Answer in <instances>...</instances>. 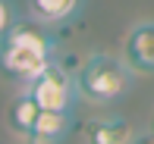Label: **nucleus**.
<instances>
[{"label": "nucleus", "instance_id": "1", "mask_svg": "<svg viewBox=\"0 0 154 144\" xmlns=\"http://www.w3.org/2000/svg\"><path fill=\"white\" fill-rule=\"evenodd\" d=\"M129 78L132 69L126 66V60L110 57V53H91L79 66V75L72 85L91 104H110V100L123 97V91L129 88Z\"/></svg>", "mask_w": 154, "mask_h": 144}, {"label": "nucleus", "instance_id": "6", "mask_svg": "<svg viewBox=\"0 0 154 144\" xmlns=\"http://www.w3.org/2000/svg\"><path fill=\"white\" fill-rule=\"evenodd\" d=\"M38 113H41L38 100H35L29 91H22V94H16V97H13L6 122H10V128L19 135V138H29V135H32V125H35V119H38Z\"/></svg>", "mask_w": 154, "mask_h": 144}, {"label": "nucleus", "instance_id": "2", "mask_svg": "<svg viewBox=\"0 0 154 144\" xmlns=\"http://www.w3.org/2000/svg\"><path fill=\"white\" fill-rule=\"evenodd\" d=\"M51 63V38L41 35L32 25H16L6 35V44L0 50V66L13 78L29 81Z\"/></svg>", "mask_w": 154, "mask_h": 144}, {"label": "nucleus", "instance_id": "7", "mask_svg": "<svg viewBox=\"0 0 154 144\" xmlns=\"http://www.w3.org/2000/svg\"><path fill=\"white\" fill-rule=\"evenodd\" d=\"M69 128V116L66 110H41L38 119L32 125V141H60Z\"/></svg>", "mask_w": 154, "mask_h": 144}, {"label": "nucleus", "instance_id": "3", "mask_svg": "<svg viewBox=\"0 0 154 144\" xmlns=\"http://www.w3.org/2000/svg\"><path fill=\"white\" fill-rule=\"evenodd\" d=\"M25 85H29L25 91L38 100L41 110H69V104H72L75 85L57 63H47L44 69L35 75V78H29Z\"/></svg>", "mask_w": 154, "mask_h": 144}, {"label": "nucleus", "instance_id": "9", "mask_svg": "<svg viewBox=\"0 0 154 144\" xmlns=\"http://www.w3.org/2000/svg\"><path fill=\"white\" fill-rule=\"evenodd\" d=\"M6 25H10V10H6V3L0 0V31H3Z\"/></svg>", "mask_w": 154, "mask_h": 144}, {"label": "nucleus", "instance_id": "5", "mask_svg": "<svg viewBox=\"0 0 154 144\" xmlns=\"http://www.w3.org/2000/svg\"><path fill=\"white\" fill-rule=\"evenodd\" d=\"M85 138L94 144H126L135 138V132L126 119H94L85 125Z\"/></svg>", "mask_w": 154, "mask_h": 144}, {"label": "nucleus", "instance_id": "4", "mask_svg": "<svg viewBox=\"0 0 154 144\" xmlns=\"http://www.w3.org/2000/svg\"><path fill=\"white\" fill-rule=\"evenodd\" d=\"M126 66L132 72L151 75L154 72V22H138L126 35Z\"/></svg>", "mask_w": 154, "mask_h": 144}, {"label": "nucleus", "instance_id": "8", "mask_svg": "<svg viewBox=\"0 0 154 144\" xmlns=\"http://www.w3.org/2000/svg\"><path fill=\"white\" fill-rule=\"evenodd\" d=\"M79 3L82 0H29V10L41 22H63L79 10Z\"/></svg>", "mask_w": 154, "mask_h": 144}]
</instances>
